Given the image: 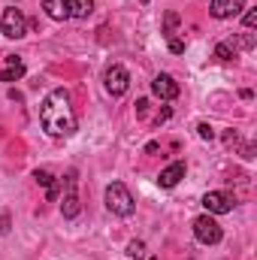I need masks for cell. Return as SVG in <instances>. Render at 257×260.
<instances>
[{
	"mask_svg": "<svg viewBox=\"0 0 257 260\" xmlns=\"http://www.w3.org/2000/svg\"><path fill=\"white\" fill-rule=\"evenodd\" d=\"M185 173H188L185 160H173L167 170H160V176H157V185H160V188H176V185L185 179Z\"/></svg>",
	"mask_w": 257,
	"mask_h": 260,
	"instance_id": "cell-9",
	"label": "cell"
},
{
	"mask_svg": "<svg viewBox=\"0 0 257 260\" xmlns=\"http://www.w3.org/2000/svg\"><path fill=\"white\" fill-rule=\"evenodd\" d=\"M139 3H151V0H139Z\"/></svg>",
	"mask_w": 257,
	"mask_h": 260,
	"instance_id": "cell-26",
	"label": "cell"
},
{
	"mask_svg": "<svg viewBox=\"0 0 257 260\" xmlns=\"http://www.w3.org/2000/svg\"><path fill=\"white\" fill-rule=\"evenodd\" d=\"M24 76V61L18 55H6V67L0 70V82H18Z\"/></svg>",
	"mask_w": 257,
	"mask_h": 260,
	"instance_id": "cell-12",
	"label": "cell"
},
{
	"mask_svg": "<svg viewBox=\"0 0 257 260\" xmlns=\"http://www.w3.org/2000/svg\"><path fill=\"white\" fill-rule=\"evenodd\" d=\"M179 21H182V18H179V12H167V18H164V34H167V37H173V34H176V27H179Z\"/></svg>",
	"mask_w": 257,
	"mask_h": 260,
	"instance_id": "cell-16",
	"label": "cell"
},
{
	"mask_svg": "<svg viewBox=\"0 0 257 260\" xmlns=\"http://www.w3.org/2000/svg\"><path fill=\"white\" fill-rule=\"evenodd\" d=\"M43 12H46L52 21H64V18H70L64 0H43Z\"/></svg>",
	"mask_w": 257,
	"mask_h": 260,
	"instance_id": "cell-13",
	"label": "cell"
},
{
	"mask_svg": "<svg viewBox=\"0 0 257 260\" xmlns=\"http://www.w3.org/2000/svg\"><path fill=\"white\" fill-rule=\"evenodd\" d=\"M103 88H106V94H112V97H124L127 88H130V73L121 64H112L103 73Z\"/></svg>",
	"mask_w": 257,
	"mask_h": 260,
	"instance_id": "cell-6",
	"label": "cell"
},
{
	"mask_svg": "<svg viewBox=\"0 0 257 260\" xmlns=\"http://www.w3.org/2000/svg\"><path fill=\"white\" fill-rule=\"evenodd\" d=\"M9 227H12V218H9V212H6V209H0V236H6V233H9Z\"/></svg>",
	"mask_w": 257,
	"mask_h": 260,
	"instance_id": "cell-20",
	"label": "cell"
},
{
	"mask_svg": "<svg viewBox=\"0 0 257 260\" xmlns=\"http://www.w3.org/2000/svg\"><path fill=\"white\" fill-rule=\"evenodd\" d=\"M179 82L173 79V76H167V73H160V76H154L151 79V94L157 97V100H164V103H170V100H176L179 97Z\"/></svg>",
	"mask_w": 257,
	"mask_h": 260,
	"instance_id": "cell-8",
	"label": "cell"
},
{
	"mask_svg": "<svg viewBox=\"0 0 257 260\" xmlns=\"http://www.w3.org/2000/svg\"><path fill=\"white\" fill-rule=\"evenodd\" d=\"M61 215L64 218H76L82 212V200H79V173L67 170V176L61 179Z\"/></svg>",
	"mask_w": 257,
	"mask_h": 260,
	"instance_id": "cell-2",
	"label": "cell"
},
{
	"mask_svg": "<svg viewBox=\"0 0 257 260\" xmlns=\"http://www.w3.org/2000/svg\"><path fill=\"white\" fill-rule=\"evenodd\" d=\"M197 136H200V139H215V130H212V124L200 121V124H197Z\"/></svg>",
	"mask_w": 257,
	"mask_h": 260,
	"instance_id": "cell-19",
	"label": "cell"
},
{
	"mask_svg": "<svg viewBox=\"0 0 257 260\" xmlns=\"http://www.w3.org/2000/svg\"><path fill=\"white\" fill-rule=\"evenodd\" d=\"M254 24H257V9H248L245 12V30H254Z\"/></svg>",
	"mask_w": 257,
	"mask_h": 260,
	"instance_id": "cell-22",
	"label": "cell"
},
{
	"mask_svg": "<svg viewBox=\"0 0 257 260\" xmlns=\"http://www.w3.org/2000/svg\"><path fill=\"white\" fill-rule=\"evenodd\" d=\"M215 58H218V61H224V64H227V61H233V58H236L233 43H218V46H215Z\"/></svg>",
	"mask_w": 257,
	"mask_h": 260,
	"instance_id": "cell-15",
	"label": "cell"
},
{
	"mask_svg": "<svg viewBox=\"0 0 257 260\" xmlns=\"http://www.w3.org/2000/svg\"><path fill=\"white\" fill-rule=\"evenodd\" d=\"M145 112H148V100H136V115L145 118Z\"/></svg>",
	"mask_w": 257,
	"mask_h": 260,
	"instance_id": "cell-23",
	"label": "cell"
},
{
	"mask_svg": "<svg viewBox=\"0 0 257 260\" xmlns=\"http://www.w3.org/2000/svg\"><path fill=\"white\" fill-rule=\"evenodd\" d=\"M40 124L49 136L61 139L76 133V112L70 106V91L67 88H52L40 106Z\"/></svg>",
	"mask_w": 257,
	"mask_h": 260,
	"instance_id": "cell-1",
	"label": "cell"
},
{
	"mask_svg": "<svg viewBox=\"0 0 257 260\" xmlns=\"http://www.w3.org/2000/svg\"><path fill=\"white\" fill-rule=\"evenodd\" d=\"M203 209L209 215H227V212L236 209V197L227 194V191H209L203 197Z\"/></svg>",
	"mask_w": 257,
	"mask_h": 260,
	"instance_id": "cell-7",
	"label": "cell"
},
{
	"mask_svg": "<svg viewBox=\"0 0 257 260\" xmlns=\"http://www.w3.org/2000/svg\"><path fill=\"white\" fill-rule=\"evenodd\" d=\"M0 30H3V37H6V40H21V37L27 34V18H24V12H21L18 6L3 9Z\"/></svg>",
	"mask_w": 257,
	"mask_h": 260,
	"instance_id": "cell-4",
	"label": "cell"
},
{
	"mask_svg": "<svg viewBox=\"0 0 257 260\" xmlns=\"http://www.w3.org/2000/svg\"><path fill=\"white\" fill-rule=\"evenodd\" d=\"M34 179H37V185L46 188V200H58V194H61V179H55L49 170H37Z\"/></svg>",
	"mask_w": 257,
	"mask_h": 260,
	"instance_id": "cell-11",
	"label": "cell"
},
{
	"mask_svg": "<svg viewBox=\"0 0 257 260\" xmlns=\"http://www.w3.org/2000/svg\"><path fill=\"white\" fill-rule=\"evenodd\" d=\"M127 257H145V245H142V242H139V239H133V242H130L127 245Z\"/></svg>",
	"mask_w": 257,
	"mask_h": 260,
	"instance_id": "cell-17",
	"label": "cell"
},
{
	"mask_svg": "<svg viewBox=\"0 0 257 260\" xmlns=\"http://www.w3.org/2000/svg\"><path fill=\"white\" fill-rule=\"evenodd\" d=\"M242 157H245V160H251V157H254V145H251V142H245V145H242Z\"/></svg>",
	"mask_w": 257,
	"mask_h": 260,
	"instance_id": "cell-24",
	"label": "cell"
},
{
	"mask_svg": "<svg viewBox=\"0 0 257 260\" xmlns=\"http://www.w3.org/2000/svg\"><path fill=\"white\" fill-rule=\"evenodd\" d=\"M194 236H197V242H203V245H218V242L224 239V230H221V224L215 221V215H200V218L194 221Z\"/></svg>",
	"mask_w": 257,
	"mask_h": 260,
	"instance_id": "cell-5",
	"label": "cell"
},
{
	"mask_svg": "<svg viewBox=\"0 0 257 260\" xmlns=\"http://www.w3.org/2000/svg\"><path fill=\"white\" fill-rule=\"evenodd\" d=\"M67 3V12L73 18H88L94 12V0H64Z\"/></svg>",
	"mask_w": 257,
	"mask_h": 260,
	"instance_id": "cell-14",
	"label": "cell"
},
{
	"mask_svg": "<svg viewBox=\"0 0 257 260\" xmlns=\"http://www.w3.org/2000/svg\"><path fill=\"white\" fill-rule=\"evenodd\" d=\"M106 209H109L112 215H118V218H130V215H133L136 203H133V197H130L127 185H121V182L106 185Z\"/></svg>",
	"mask_w": 257,
	"mask_h": 260,
	"instance_id": "cell-3",
	"label": "cell"
},
{
	"mask_svg": "<svg viewBox=\"0 0 257 260\" xmlns=\"http://www.w3.org/2000/svg\"><path fill=\"white\" fill-rule=\"evenodd\" d=\"M212 15L215 18H233L245 9V0H212Z\"/></svg>",
	"mask_w": 257,
	"mask_h": 260,
	"instance_id": "cell-10",
	"label": "cell"
},
{
	"mask_svg": "<svg viewBox=\"0 0 257 260\" xmlns=\"http://www.w3.org/2000/svg\"><path fill=\"white\" fill-rule=\"evenodd\" d=\"M236 46H239V49H254V37H251V30H242V34L236 37Z\"/></svg>",
	"mask_w": 257,
	"mask_h": 260,
	"instance_id": "cell-18",
	"label": "cell"
},
{
	"mask_svg": "<svg viewBox=\"0 0 257 260\" xmlns=\"http://www.w3.org/2000/svg\"><path fill=\"white\" fill-rule=\"evenodd\" d=\"M167 118H170V109H160V112H157V118H154V124H157V127H160V124H164V121H167Z\"/></svg>",
	"mask_w": 257,
	"mask_h": 260,
	"instance_id": "cell-25",
	"label": "cell"
},
{
	"mask_svg": "<svg viewBox=\"0 0 257 260\" xmlns=\"http://www.w3.org/2000/svg\"><path fill=\"white\" fill-rule=\"evenodd\" d=\"M170 52H173V55H182V52H185V40L170 37Z\"/></svg>",
	"mask_w": 257,
	"mask_h": 260,
	"instance_id": "cell-21",
	"label": "cell"
}]
</instances>
